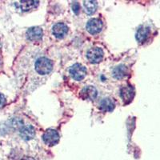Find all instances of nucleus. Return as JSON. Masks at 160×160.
Returning <instances> with one entry per match:
<instances>
[{
  "instance_id": "1",
  "label": "nucleus",
  "mask_w": 160,
  "mask_h": 160,
  "mask_svg": "<svg viewBox=\"0 0 160 160\" xmlns=\"http://www.w3.org/2000/svg\"><path fill=\"white\" fill-rule=\"evenodd\" d=\"M35 71L41 75H48L52 71L53 63L51 60L45 57H41L38 58L35 62Z\"/></svg>"
},
{
  "instance_id": "2",
  "label": "nucleus",
  "mask_w": 160,
  "mask_h": 160,
  "mask_svg": "<svg viewBox=\"0 0 160 160\" xmlns=\"http://www.w3.org/2000/svg\"><path fill=\"white\" fill-rule=\"evenodd\" d=\"M70 74L75 80L81 81L87 75V69L81 64L76 63L70 68Z\"/></svg>"
},
{
  "instance_id": "3",
  "label": "nucleus",
  "mask_w": 160,
  "mask_h": 160,
  "mask_svg": "<svg viewBox=\"0 0 160 160\" xmlns=\"http://www.w3.org/2000/svg\"><path fill=\"white\" fill-rule=\"evenodd\" d=\"M87 58L91 63H98L103 58V51L99 48H92L88 51Z\"/></svg>"
},
{
  "instance_id": "4",
  "label": "nucleus",
  "mask_w": 160,
  "mask_h": 160,
  "mask_svg": "<svg viewBox=\"0 0 160 160\" xmlns=\"http://www.w3.org/2000/svg\"><path fill=\"white\" fill-rule=\"evenodd\" d=\"M42 139L46 144L49 146H54L59 141V135L57 131L54 129H48L42 135Z\"/></svg>"
},
{
  "instance_id": "5",
  "label": "nucleus",
  "mask_w": 160,
  "mask_h": 160,
  "mask_svg": "<svg viewBox=\"0 0 160 160\" xmlns=\"http://www.w3.org/2000/svg\"><path fill=\"white\" fill-rule=\"evenodd\" d=\"M86 28H87V30H88L90 34L95 35V34H98V33L102 31V22L98 18H91L87 23Z\"/></svg>"
},
{
  "instance_id": "6",
  "label": "nucleus",
  "mask_w": 160,
  "mask_h": 160,
  "mask_svg": "<svg viewBox=\"0 0 160 160\" xmlns=\"http://www.w3.org/2000/svg\"><path fill=\"white\" fill-rule=\"evenodd\" d=\"M97 95H98V91H97L96 88L93 86H87L80 92L81 98L87 100L95 99Z\"/></svg>"
},
{
  "instance_id": "7",
  "label": "nucleus",
  "mask_w": 160,
  "mask_h": 160,
  "mask_svg": "<svg viewBox=\"0 0 160 160\" xmlns=\"http://www.w3.org/2000/svg\"><path fill=\"white\" fill-rule=\"evenodd\" d=\"M68 32V28L66 24L62 22H58L53 26L52 33L56 38H62L65 36Z\"/></svg>"
},
{
  "instance_id": "8",
  "label": "nucleus",
  "mask_w": 160,
  "mask_h": 160,
  "mask_svg": "<svg viewBox=\"0 0 160 160\" xmlns=\"http://www.w3.org/2000/svg\"><path fill=\"white\" fill-rule=\"evenodd\" d=\"M42 35H43V31L38 27H32L27 31V38L31 41L40 39L42 37Z\"/></svg>"
},
{
  "instance_id": "9",
  "label": "nucleus",
  "mask_w": 160,
  "mask_h": 160,
  "mask_svg": "<svg viewBox=\"0 0 160 160\" xmlns=\"http://www.w3.org/2000/svg\"><path fill=\"white\" fill-rule=\"evenodd\" d=\"M19 134L22 139L28 141V140H31L34 138L35 135V130L31 125L24 126L20 129Z\"/></svg>"
},
{
  "instance_id": "10",
  "label": "nucleus",
  "mask_w": 160,
  "mask_h": 160,
  "mask_svg": "<svg viewBox=\"0 0 160 160\" xmlns=\"http://www.w3.org/2000/svg\"><path fill=\"white\" fill-rule=\"evenodd\" d=\"M38 1H20L15 2L16 8L22 11H29L32 9H35L38 6Z\"/></svg>"
},
{
  "instance_id": "11",
  "label": "nucleus",
  "mask_w": 160,
  "mask_h": 160,
  "mask_svg": "<svg viewBox=\"0 0 160 160\" xmlns=\"http://www.w3.org/2000/svg\"><path fill=\"white\" fill-rule=\"evenodd\" d=\"M120 95L125 103H129L134 97V89L131 86H125L120 91Z\"/></svg>"
},
{
  "instance_id": "12",
  "label": "nucleus",
  "mask_w": 160,
  "mask_h": 160,
  "mask_svg": "<svg viewBox=\"0 0 160 160\" xmlns=\"http://www.w3.org/2000/svg\"><path fill=\"white\" fill-rule=\"evenodd\" d=\"M150 34V29L147 27H140L135 35V38L138 42H145Z\"/></svg>"
},
{
  "instance_id": "13",
  "label": "nucleus",
  "mask_w": 160,
  "mask_h": 160,
  "mask_svg": "<svg viewBox=\"0 0 160 160\" xmlns=\"http://www.w3.org/2000/svg\"><path fill=\"white\" fill-rule=\"evenodd\" d=\"M100 109L103 111H112L115 108V102L111 98H103L99 103Z\"/></svg>"
},
{
  "instance_id": "14",
  "label": "nucleus",
  "mask_w": 160,
  "mask_h": 160,
  "mask_svg": "<svg viewBox=\"0 0 160 160\" xmlns=\"http://www.w3.org/2000/svg\"><path fill=\"white\" fill-rule=\"evenodd\" d=\"M128 72V70L124 65H119L117 66L116 68L113 69L112 71V75L115 77L117 79H121L123 77L126 76Z\"/></svg>"
},
{
  "instance_id": "15",
  "label": "nucleus",
  "mask_w": 160,
  "mask_h": 160,
  "mask_svg": "<svg viewBox=\"0 0 160 160\" xmlns=\"http://www.w3.org/2000/svg\"><path fill=\"white\" fill-rule=\"evenodd\" d=\"M83 6L86 12L89 14V15L94 14L96 11L97 8H98V4L95 1H84Z\"/></svg>"
},
{
  "instance_id": "16",
  "label": "nucleus",
  "mask_w": 160,
  "mask_h": 160,
  "mask_svg": "<svg viewBox=\"0 0 160 160\" xmlns=\"http://www.w3.org/2000/svg\"><path fill=\"white\" fill-rule=\"evenodd\" d=\"M72 10L76 14V15H78V12H79V10H80V6L79 4L77 2H73L72 4Z\"/></svg>"
},
{
  "instance_id": "17",
  "label": "nucleus",
  "mask_w": 160,
  "mask_h": 160,
  "mask_svg": "<svg viewBox=\"0 0 160 160\" xmlns=\"http://www.w3.org/2000/svg\"><path fill=\"white\" fill-rule=\"evenodd\" d=\"M5 102H6V98L4 97V95L0 93V108H2L4 105H5Z\"/></svg>"
},
{
  "instance_id": "18",
  "label": "nucleus",
  "mask_w": 160,
  "mask_h": 160,
  "mask_svg": "<svg viewBox=\"0 0 160 160\" xmlns=\"http://www.w3.org/2000/svg\"><path fill=\"white\" fill-rule=\"evenodd\" d=\"M22 160H35V158H31V157H28V156H26V157H24L23 158H22Z\"/></svg>"
},
{
  "instance_id": "19",
  "label": "nucleus",
  "mask_w": 160,
  "mask_h": 160,
  "mask_svg": "<svg viewBox=\"0 0 160 160\" xmlns=\"http://www.w3.org/2000/svg\"><path fill=\"white\" fill-rule=\"evenodd\" d=\"M0 65H1V58H0Z\"/></svg>"
}]
</instances>
